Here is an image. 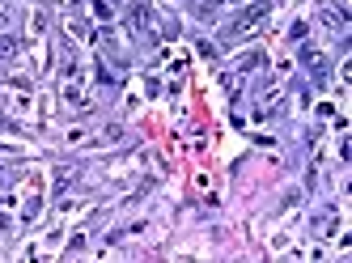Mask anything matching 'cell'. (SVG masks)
Listing matches in <instances>:
<instances>
[{
	"label": "cell",
	"mask_w": 352,
	"mask_h": 263,
	"mask_svg": "<svg viewBox=\"0 0 352 263\" xmlns=\"http://www.w3.org/2000/svg\"><path fill=\"white\" fill-rule=\"evenodd\" d=\"M263 13H267V5H255V9H250V13H242V17L234 21V26H230V38H238V34H246V30H250V26H255V21L263 17Z\"/></svg>",
	"instance_id": "obj_1"
}]
</instances>
